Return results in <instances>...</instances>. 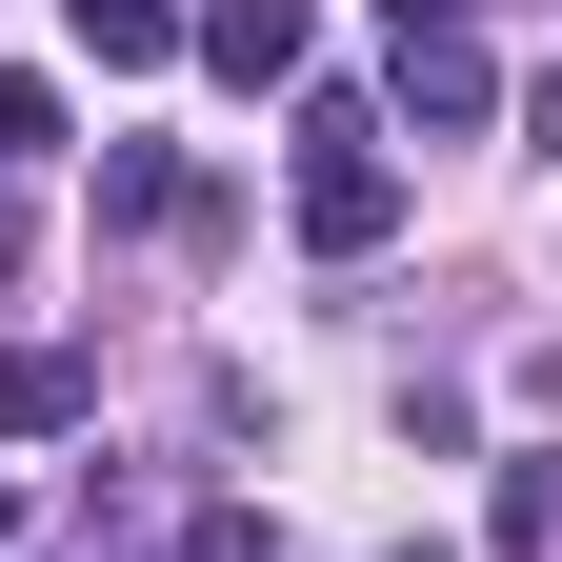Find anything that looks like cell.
I'll use <instances>...</instances> for the list:
<instances>
[{"label": "cell", "mask_w": 562, "mask_h": 562, "mask_svg": "<svg viewBox=\"0 0 562 562\" xmlns=\"http://www.w3.org/2000/svg\"><path fill=\"white\" fill-rule=\"evenodd\" d=\"M302 241H322V261H382V241H402L382 101H341V81H302Z\"/></svg>", "instance_id": "6da1fadb"}, {"label": "cell", "mask_w": 562, "mask_h": 562, "mask_svg": "<svg viewBox=\"0 0 562 562\" xmlns=\"http://www.w3.org/2000/svg\"><path fill=\"white\" fill-rule=\"evenodd\" d=\"M181 41L222 60L241 101H302V60H322V21H302V0H181Z\"/></svg>", "instance_id": "7a4b0ae2"}, {"label": "cell", "mask_w": 562, "mask_h": 562, "mask_svg": "<svg viewBox=\"0 0 562 562\" xmlns=\"http://www.w3.org/2000/svg\"><path fill=\"white\" fill-rule=\"evenodd\" d=\"M101 422V362H60V341H0V442H81Z\"/></svg>", "instance_id": "3957f363"}, {"label": "cell", "mask_w": 562, "mask_h": 562, "mask_svg": "<svg viewBox=\"0 0 562 562\" xmlns=\"http://www.w3.org/2000/svg\"><path fill=\"white\" fill-rule=\"evenodd\" d=\"M482 101H503V81H482V41H402V60H382V121H422V140H462Z\"/></svg>", "instance_id": "277c9868"}, {"label": "cell", "mask_w": 562, "mask_h": 562, "mask_svg": "<svg viewBox=\"0 0 562 562\" xmlns=\"http://www.w3.org/2000/svg\"><path fill=\"white\" fill-rule=\"evenodd\" d=\"M60 21H81V60H101V81H140V60H181V0H60Z\"/></svg>", "instance_id": "5b68a950"}, {"label": "cell", "mask_w": 562, "mask_h": 562, "mask_svg": "<svg viewBox=\"0 0 562 562\" xmlns=\"http://www.w3.org/2000/svg\"><path fill=\"white\" fill-rule=\"evenodd\" d=\"M181 201H201V181L161 161V140H101V222H181Z\"/></svg>", "instance_id": "8992f818"}, {"label": "cell", "mask_w": 562, "mask_h": 562, "mask_svg": "<svg viewBox=\"0 0 562 562\" xmlns=\"http://www.w3.org/2000/svg\"><path fill=\"white\" fill-rule=\"evenodd\" d=\"M21 161H60V81H21V60H0V181Z\"/></svg>", "instance_id": "52a82bcc"}, {"label": "cell", "mask_w": 562, "mask_h": 562, "mask_svg": "<svg viewBox=\"0 0 562 562\" xmlns=\"http://www.w3.org/2000/svg\"><path fill=\"white\" fill-rule=\"evenodd\" d=\"M181 562H281V522H241V503H201V522H181Z\"/></svg>", "instance_id": "ba28073f"}, {"label": "cell", "mask_w": 562, "mask_h": 562, "mask_svg": "<svg viewBox=\"0 0 562 562\" xmlns=\"http://www.w3.org/2000/svg\"><path fill=\"white\" fill-rule=\"evenodd\" d=\"M382 41H482V0H382Z\"/></svg>", "instance_id": "9c48e42d"}, {"label": "cell", "mask_w": 562, "mask_h": 562, "mask_svg": "<svg viewBox=\"0 0 562 562\" xmlns=\"http://www.w3.org/2000/svg\"><path fill=\"white\" fill-rule=\"evenodd\" d=\"M522 121H542V161H562V60H542V101H522Z\"/></svg>", "instance_id": "30bf717a"}, {"label": "cell", "mask_w": 562, "mask_h": 562, "mask_svg": "<svg viewBox=\"0 0 562 562\" xmlns=\"http://www.w3.org/2000/svg\"><path fill=\"white\" fill-rule=\"evenodd\" d=\"M0 562H21V503H0Z\"/></svg>", "instance_id": "8fae6325"}]
</instances>
